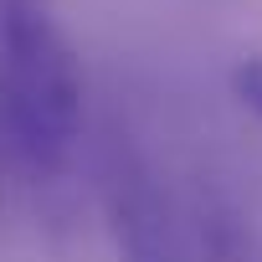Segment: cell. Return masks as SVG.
<instances>
[{
    "label": "cell",
    "mask_w": 262,
    "mask_h": 262,
    "mask_svg": "<svg viewBox=\"0 0 262 262\" xmlns=\"http://www.w3.org/2000/svg\"><path fill=\"white\" fill-rule=\"evenodd\" d=\"M82 62L52 0H0V149L31 175H62L82 139Z\"/></svg>",
    "instance_id": "1"
},
{
    "label": "cell",
    "mask_w": 262,
    "mask_h": 262,
    "mask_svg": "<svg viewBox=\"0 0 262 262\" xmlns=\"http://www.w3.org/2000/svg\"><path fill=\"white\" fill-rule=\"evenodd\" d=\"M103 216L108 236L118 247V262H190V236H185V206H175L155 170L134 155L113 144L103 160Z\"/></svg>",
    "instance_id": "2"
},
{
    "label": "cell",
    "mask_w": 262,
    "mask_h": 262,
    "mask_svg": "<svg viewBox=\"0 0 262 262\" xmlns=\"http://www.w3.org/2000/svg\"><path fill=\"white\" fill-rule=\"evenodd\" d=\"M226 82H231V98H236L252 118H262V52L236 57L231 72H226Z\"/></svg>",
    "instance_id": "3"
},
{
    "label": "cell",
    "mask_w": 262,
    "mask_h": 262,
    "mask_svg": "<svg viewBox=\"0 0 262 262\" xmlns=\"http://www.w3.org/2000/svg\"><path fill=\"white\" fill-rule=\"evenodd\" d=\"M0 160H6V149H0ZM0 201H6V165H0Z\"/></svg>",
    "instance_id": "4"
}]
</instances>
